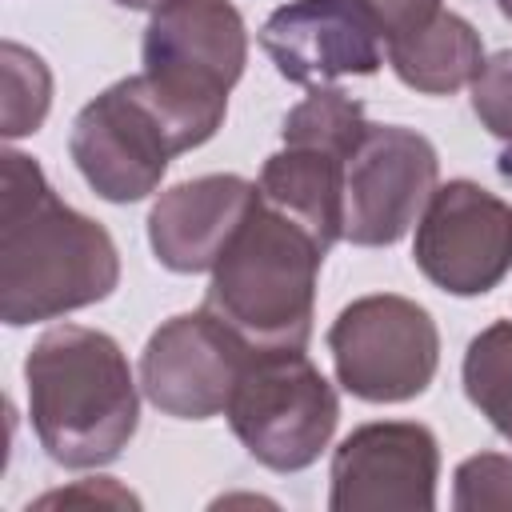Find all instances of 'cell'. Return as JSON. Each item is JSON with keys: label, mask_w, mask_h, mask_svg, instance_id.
<instances>
[{"label": "cell", "mask_w": 512, "mask_h": 512, "mask_svg": "<svg viewBox=\"0 0 512 512\" xmlns=\"http://www.w3.org/2000/svg\"><path fill=\"white\" fill-rule=\"evenodd\" d=\"M0 160V320L24 328L108 300L120 284L108 228L64 204L32 156Z\"/></svg>", "instance_id": "6da1fadb"}, {"label": "cell", "mask_w": 512, "mask_h": 512, "mask_svg": "<svg viewBox=\"0 0 512 512\" xmlns=\"http://www.w3.org/2000/svg\"><path fill=\"white\" fill-rule=\"evenodd\" d=\"M24 384L32 432L64 468L112 464L136 436V380L124 348L100 328H48L24 360Z\"/></svg>", "instance_id": "7a4b0ae2"}, {"label": "cell", "mask_w": 512, "mask_h": 512, "mask_svg": "<svg viewBox=\"0 0 512 512\" xmlns=\"http://www.w3.org/2000/svg\"><path fill=\"white\" fill-rule=\"evenodd\" d=\"M324 248L264 196L212 268L204 308L252 348H304Z\"/></svg>", "instance_id": "3957f363"}, {"label": "cell", "mask_w": 512, "mask_h": 512, "mask_svg": "<svg viewBox=\"0 0 512 512\" xmlns=\"http://www.w3.org/2000/svg\"><path fill=\"white\" fill-rule=\"evenodd\" d=\"M140 56V80L180 148H200L224 124L228 92L244 76V16L232 0H168L152 12Z\"/></svg>", "instance_id": "277c9868"}, {"label": "cell", "mask_w": 512, "mask_h": 512, "mask_svg": "<svg viewBox=\"0 0 512 512\" xmlns=\"http://www.w3.org/2000/svg\"><path fill=\"white\" fill-rule=\"evenodd\" d=\"M364 128L368 120L356 96L316 84L284 116V148L260 168V196L308 228L324 252L344 240V168Z\"/></svg>", "instance_id": "5b68a950"}, {"label": "cell", "mask_w": 512, "mask_h": 512, "mask_svg": "<svg viewBox=\"0 0 512 512\" xmlns=\"http://www.w3.org/2000/svg\"><path fill=\"white\" fill-rule=\"evenodd\" d=\"M224 416L256 464L300 472L328 448L340 400L304 348H252Z\"/></svg>", "instance_id": "8992f818"}, {"label": "cell", "mask_w": 512, "mask_h": 512, "mask_svg": "<svg viewBox=\"0 0 512 512\" xmlns=\"http://www.w3.org/2000/svg\"><path fill=\"white\" fill-rule=\"evenodd\" d=\"M328 352L344 392L368 404H404L432 384L440 332L424 304L376 292L340 308L328 328Z\"/></svg>", "instance_id": "52a82bcc"}, {"label": "cell", "mask_w": 512, "mask_h": 512, "mask_svg": "<svg viewBox=\"0 0 512 512\" xmlns=\"http://www.w3.org/2000/svg\"><path fill=\"white\" fill-rule=\"evenodd\" d=\"M68 152L96 196L132 204L160 188L168 160L184 148L136 72L76 112Z\"/></svg>", "instance_id": "ba28073f"}, {"label": "cell", "mask_w": 512, "mask_h": 512, "mask_svg": "<svg viewBox=\"0 0 512 512\" xmlns=\"http://www.w3.org/2000/svg\"><path fill=\"white\" fill-rule=\"evenodd\" d=\"M440 160L428 136L404 124H368L344 168V240L396 244L428 208Z\"/></svg>", "instance_id": "9c48e42d"}, {"label": "cell", "mask_w": 512, "mask_h": 512, "mask_svg": "<svg viewBox=\"0 0 512 512\" xmlns=\"http://www.w3.org/2000/svg\"><path fill=\"white\" fill-rule=\"evenodd\" d=\"M412 260L452 296H484L512 272V204L476 180H448L416 220Z\"/></svg>", "instance_id": "30bf717a"}, {"label": "cell", "mask_w": 512, "mask_h": 512, "mask_svg": "<svg viewBox=\"0 0 512 512\" xmlns=\"http://www.w3.org/2000/svg\"><path fill=\"white\" fill-rule=\"evenodd\" d=\"M248 356L252 344L208 308L180 312L148 336L140 352V388L164 416L208 420L228 408Z\"/></svg>", "instance_id": "8fae6325"}, {"label": "cell", "mask_w": 512, "mask_h": 512, "mask_svg": "<svg viewBox=\"0 0 512 512\" xmlns=\"http://www.w3.org/2000/svg\"><path fill=\"white\" fill-rule=\"evenodd\" d=\"M332 512H432L440 444L416 420H376L352 428L332 452Z\"/></svg>", "instance_id": "7c38bea8"}, {"label": "cell", "mask_w": 512, "mask_h": 512, "mask_svg": "<svg viewBox=\"0 0 512 512\" xmlns=\"http://www.w3.org/2000/svg\"><path fill=\"white\" fill-rule=\"evenodd\" d=\"M384 36L364 0H292L260 28V48L292 84L372 76L384 64Z\"/></svg>", "instance_id": "4fadbf2b"}, {"label": "cell", "mask_w": 512, "mask_h": 512, "mask_svg": "<svg viewBox=\"0 0 512 512\" xmlns=\"http://www.w3.org/2000/svg\"><path fill=\"white\" fill-rule=\"evenodd\" d=\"M256 204H260V184L244 176L212 172L184 180L160 192V200L152 204L148 244L168 272H184V276L212 272Z\"/></svg>", "instance_id": "5bb4252c"}, {"label": "cell", "mask_w": 512, "mask_h": 512, "mask_svg": "<svg viewBox=\"0 0 512 512\" xmlns=\"http://www.w3.org/2000/svg\"><path fill=\"white\" fill-rule=\"evenodd\" d=\"M388 64L400 76V84L424 96H452L456 88L480 76L484 44L464 16L440 8L428 24L388 44Z\"/></svg>", "instance_id": "9a60e30c"}, {"label": "cell", "mask_w": 512, "mask_h": 512, "mask_svg": "<svg viewBox=\"0 0 512 512\" xmlns=\"http://www.w3.org/2000/svg\"><path fill=\"white\" fill-rule=\"evenodd\" d=\"M460 376L480 416L512 444V320H496L472 336Z\"/></svg>", "instance_id": "2e32d148"}, {"label": "cell", "mask_w": 512, "mask_h": 512, "mask_svg": "<svg viewBox=\"0 0 512 512\" xmlns=\"http://www.w3.org/2000/svg\"><path fill=\"white\" fill-rule=\"evenodd\" d=\"M0 56H4V136L20 140L44 124L52 100V76L44 60L20 48L16 40H4Z\"/></svg>", "instance_id": "e0dca14e"}, {"label": "cell", "mask_w": 512, "mask_h": 512, "mask_svg": "<svg viewBox=\"0 0 512 512\" xmlns=\"http://www.w3.org/2000/svg\"><path fill=\"white\" fill-rule=\"evenodd\" d=\"M452 508L456 512H488V508H512V456L480 452L460 460L452 476Z\"/></svg>", "instance_id": "ac0fdd59"}, {"label": "cell", "mask_w": 512, "mask_h": 512, "mask_svg": "<svg viewBox=\"0 0 512 512\" xmlns=\"http://www.w3.org/2000/svg\"><path fill=\"white\" fill-rule=\"evenodd\" d=\"M472 112L496 140L512 144V48L484 60L472 80Z\"/></svg>", "instance_id": "d6986e66"}, {"label": "cell", "mask_w": 512, "mask_h": 512, "mask_svg": "<svg viewBox=\"0 0 512 512\" xmlns=\"http://www.w3.org/2000/svg\"><path fill=\"white\" fill-rule=\"evenodd\" d=\"M364 8L372 12L384 44L416 32L420 24H428L440 12V0H364Z\"/></svg>", "instance_id": "ffe728a7"}, {"label": "cell", "mask_w": 512, "mask_h": 512, "mask_svg": "<svg viewBox=\"0 0 512 512\" xmlns=\"http://www.w3.org/2000/svg\"><path fill=\"white\" fill-rule=\"evenodd\" d=\"M112 4H120V8H136V12H156V8L168 4V0H112Z\"/></svg>", "instance_id": "44dd1931"}, {"label": "cell", "mask_w": 512, "mask_h": 512, "mask_svg": "<svg viewBox=\"0 0 512 512\" xmlns=\"http://www.w3.org/2000/svg\"><path fill=\"white\" fill-rule=\"evenodd\" d=\"M496 8H500L504 20H512V0H496Z\"/></svg>", "instance_id": "7402d4cb"}]
</instances>
